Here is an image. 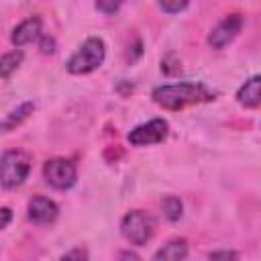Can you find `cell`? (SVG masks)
<instances>
[{"label":"cell","instance_id":"11","mask_svg":"<svg viewBox=\"0 0 261 261\" xmlns=\"http://www.w3.org/2000/svg\"><path fill=\"white\" fill-rule=\"evenodd\" d=\"M186 257H188V241L171 239L153 255L151 261H186Z\"/></svg>","mask_w":261,"mask_h":261},{"label":"cell","instance_id":"19","mask_svg":"<svg viewBox=\"0 0 261 261\" xmlns=\"http://www.w3.org/2000/svg\"><path fill=\"white\" fill-rule=\"evenodd\" d=\"M39 47H41V51H43V53H55V41H53V37L43 35V37H41Z\"/></svg>","mask_w":261,"mask_h":261},{"label":"cell","instance_id":"18","mask_svg":"<svg viewBox=\"0 0 261 261\" xmlns=\"http://www.w3.org/2000/svg\"><path fill=\"white\" fill-rule=\"evenodd\" d=\"M94 8L100 10V12H104V14H114L120 8V2H96Z\"/></svg>","mask_w":261,"mask_h":261},{"label":"cell","instance_id":"7","mask_svg":"<svg viewBox=\"0 0 261 261\" xmlns=\"http://www.w3.org/2000/svg\"><path fill=\"white\" fill-rule=\"evenodd\" d=\"M241 29H243V16L241 14H228L210 31L208 45L212 49H224L228 43H232L237 39Z\"/></svg>","mask_w":261,"mask_h":261},{"label":"cell","instance_id":"3","mask_svg":"<svg viewBox=\"0 0 261 261\" xmlns=\"http://www.w3.org/2000/svg\"><path fill=\"white\" fill-rule=\"evenodd\" d=\"M0 169H2V188L4 190H12L18 188L31 171V159L24 151L18 149H8L2 153V161H0Z\"/></svg>","mask_w":261,"mask_h":261},{"label":"cell","instance_id":"9","mask_svg":"<svg viewBox=\"0 0 261 261\" xmlns=\"http://www.w3.org/2000/svg\"><path fill=\"white\" fill-rule=\"evenodd\" d=\"M43 22L39 16H29L24 18L22 22H18L14 29H12V35H10V41L12 45L16 47H22V45H29L37 39H41L43 35Z\"/></svg>","mask_w":261,"mask_h":261},{"label":"cell","instance_id":"15","mask_svg":"<svg viewBox=\"0 0 261 261\" xmlns=\"http://www.w3.org/2000/svg\"><path fill=\"white\" fill-rule=\"evenodd\" d=\"M59 261H90V259H88V251L84 247H75V249L67 251Z\"/></svg>","mask_w":261,"mask_h":261},{"label":"cell","instance_id":"17","mask_svg":"<svg viewBox=\"0 0 261 261\" xmlns=\"http://www.w3.org/2000/svg\"><path fill=\"white\" fill-rule=\"evenodd\" d=\"M159 8L163 12H169V14H175V12H181L188 8V2H159Z\"/></svg>","mask_w":261,"mask_h":261},{"label":"cell","instance_id":"20","mask_svg":"<svg viewBox=\"0 0 261 261\" xmlns=\"http://www.w3.org/2000/svg\"><path fill=\"white\" fill-rule=\"evenodd\" d=\"M118 261H139V255L135 251H122L120 257H118Z\"/></svg>","mask_w":261,"mask_h":261},{"label":"cell","instance_id":"2","mask_svg":"<svg viewBox=\"0 0 261 261\" xmlns=\"http://www.w3.org/2000/svg\"><path fill=\"white\" fill-rule=\"evenodd\" d=\"M106 57V45L100 37H90L86 39L80 49L67 59V71L73 73V75H84V73H90L94 69H98L102 65Z\"/></svg>","mask_w":261,"mask_h":261},{"label":"cell","instance_id":"1","mask_svg":"<svg viewBox=\"0 0 261 261\" xmlns=\"http://www.w3.org/2000/svg\"><path fill=\"white\" fill-rule=\"evenodd\" d=\"M153 102L165 110H181L190 104L212 100L214 94L202 82H179V84H163L157 86L151 94Z\"/></svg>","mask_w":261,"mask_h":261},{"label":"cell","instance_id":"21","mask_svg":"<svg viewBox=\"0 0 261 261\" xmlns=\"http://www.w3.org/2000/svg\"><path fill=\"white\" fill-rule=\"evenodd\" d=\"M0 214H2V222H0V228H6L8 226V222H10V208H2L0 210Z\"/></svg>","mask_w":261,"mask_h":261},{"label":"cell","instance_id":"10","mask_svg":"<svg viewBox=\"0 0 261 261\" xmlns=\"http://www.w3.org/2000/svg\"><path fill=\"white\" fill-rule=\"evenodd\" d=\"M237 102L243 108H257V106H261V73L249 77L237 90Z\"/></svg>","mask_w":261,"mask_h":261},{"label":"cell","instance_id":"4","mask_svg":"<svg viewBox=\"0 0 261 261\" xmlns=\"http://www.w3.org/2000/svg\"><path fill=\"white\" fill-rule=\"evenodd\" d=\"M120 232L130 245H147L155 232V220L145 210H130L120 220Z\"/></svg>","mask_w":261,"mask_h":261},{"label":"cell","instance_id":"5","mask_svg":"<svg viewBox=\"0 0 261 261\" xmlns=\"http://www.w3.org/2000/svg\"><path fill=\"white\" fill-rule=\"evenodd\" d=\"M43 177L45 181L55 188V190H69L77 181V167L73 161L63 159V157H53L47 159L43 165Z\"/></svg>","mask_w":261,"mask_h":261},{"label":"cell","instance_id":"14","mask_svg":"<svg viewBox=\"0 0 261 261\" xmlns=\"http://www.w3.org/2000/svg\"><path fill=\"white\" fill-rule=\"evenodd\" d=\"M161 208H163V214H165V218H167V220H171V222L179 220V216H181V210H184V206H181V200H179L177 196H167V198H163V202H161Z\"/></svg>","mask_w":261,"mask_h":261},{"label":"cell","instance_id":"6","mask_svg":"<svg viewBox=\"0 0 261 261\" xmlns=\"http://www.w3.org/2000/svg\"><path fill=\"white\" fill-rule=\"evenodd\" d=\"M169 133V124L165 118H153L149 122H143L139 126H135L128 133V143L135 147H145V145H157L161 141H165Z\"/></svg>","mask_w":261,"mask_h":261},{"label":"cell","instance_id":"13","mask_svg":"<svg viewBox=\"0 0 261 261\" xmlns=\"http://www.w3.org/2000/svg\"><path fill=\"white\" fill-rule=\"evenodd\" d=\"M22 63V51H8L2 55L0 59V75L2 80H8L12 75V71L18 69V65Z\"/></svg>","mask_w":261,"mask_h":261},{"label":"cell","instance_id":"16","mask_svg":"<svg viewBox=\"0 0 261 261\" xmlns=\"http://www.w3.org/2000/svg\"><path fill=\"white\" fill-rule=\"evenodd\" d=\"M237 253L234 251H228V249H222V251H214L208 255V261H237Z\"/></svg>","mask_w":261,"mask_h":261},{"label":"cell","instance_id":"8","mask_svg":"<svg viewBox=\"0 0 261 261\" xmlns=\"http://www.w3.org/2000/svg\"><path fill=\"white\" fill-rule=\"evenodd\" d=\"M27 216L35 224H51L59 216V208L53 200L37 194L27 202Z\"/></svg>","mask_w":261,"mask_h":261},{"label":"cell","instance_id":"12","mask_svg":"<svg viewBox=\"0 0 261 261\" xmlns=\"http://www.w3.org/2000/svg\"><path fill=\"white\" fill-rule=\"evenodd\" d=\"M33 110H35V104H33V102H22L16 110H12L10 114H6L4 122H2V128H4V130H10V128L18 126L24 118H29V116L33 114Z\"/></svg>","mask_w":261,"mask_h":261}]
</instances>
